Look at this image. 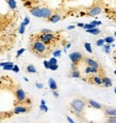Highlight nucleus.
<instances>
[{"mask_svg": "<svg viewBox=\"0 0 116 123\" xmlns=\"http://www.w3.org/2000/svg\"><path fill=\"white\" fill-rule=\"evenodd\" d=\"M30 50L32 51L34 54H36L37 56H46L49 48H48V45H46V43H44L43 42H41L40 39H36L35 42L31 43Z\"/></svg>", "mask_w": 116, "mask_h": 123, "instance_id": "nucleus-1", "label": "nucleus"}, {"mask_svg": "<svg viewBox=\"0 0 116 123\" xmlns=\"http://www.w3.org/2000/svg\"><path fill=\"white\" fill-rule=\"evenodd\" d=\"M85 107H86V102L82 99H74L70 102V109L73 111L83 112Z\"/></svg>", "mask_w": 116, "mask_h": 123, "instance_id": "nucleus-2", "label": "nucleus"}, {"mask_svg": "<svg viewBox=\"0 0 116 123\" xmlns=\"http://www.w3.org/2000/svg\"><path fill=\"white\" fill-rule=\"evenodd\" d=\"M37 39H40L41 42H43L44 43H46V45L49 46L51 43L53 42V40L56 39V37L55 36V34H53L52 32H51V33H47V34H42V33H41V34L38 35Z\"/></svg>", "mask_w": 116, "mask_h": 123, "instance_id": "nucleus-3", "label": "nucleus"}, {"mask_svg": "<svg viewBox=\"0 0 116 123\" xmlns=\"http://www.w3.org/2000/svg\"><path fill=\"white\" fill-rule=\"evenodd\" d=\"M69 60L71 61V63L79 66L80 63L84 60V56L81 52H79V51H75V52H71L70 54H69Z\"/></svg>", "mask_w": 116, "mask_h": 123, "instance_id": "nucleus-4", "label": "nucleus"}, {"mask_svg": "<svg viewBox=\"0 0 116 123\" xmlns=\"http://www.w3.org/2000/svg\"><path fill=\"white\" fill-rule=\"evenodd\" d=\"M15 97H16V100L18 101V103H24L27 100V94L21 88H17V90L15 91Z\"/></svg>", "mask_w": 116, "mask_h": 123, "instance_id": "nucleus-5", "label": "nucleus"}, {"mask_svg": "<svg viewBox=\"0 0 116 123\" xmlns=\"http://www.w3.org/2000/svg\"><path fill=\"white\" fill-rule=\"evenodd\" d=\"M101 12H102V9H101V7H100L99 6H93L92 9H89V11H87L86 15H87V16L94 17V16H97V15H99Z\"/></svg>", "mask_w": 116, "mask_h": 123, "instance_id": "nucleus-6", "label": "nucleus"}, {"mask_svg": "<svg viewBox=\"0 0 116 123\" xmlns=\"http://www.w3.org/2000/svg\"><path fill=\"white\" fill-rule=\"evenodd\" d=\"M30 111V107H27L26 105H19V106H15L13 109V112L15 115L17 114H26Z\"/></svg>", "mask_w": 116, "mask_h": 123, "instance_id": "nucleus-7", "label": "nucleus"}, {"mask_svg": "<svg viewBox=\"0 0 116 123\" xmlns=\"http://www.w3.org/2000/svg\"><path fill=\"white\" fill-rule=\"evenodd\" d=\"M30 13L36 18H43V13H42V7L40 6H34L30 9Z\"/></svg>", "mask_w": 116, "mask_h": 123, "instance_id": "nucleus-8", "label": "nucleus"}, {"mask_svg": "<svg viewBox=\"0 0 116 123\" xmlns=\"http://www.w3.org/2000/svg\"><path fill=\"white\" fill-rule=\"evenodd\" d=\"M84 63L86 64V65H89V66H92V67H95V68H98V69H101V67H100V65H99V63H98L97 61H95V60H93V58L91 57H84Z\"/></svg>", "mask_w": 116, "mask_h": 123, "instance_id": "nucleus-9", "label": "nucleus"}, {"mask_svg": "<svg viewBox=\"0 0 116 123\" xmlns=\"http://www.w3.org/2000/svg\"><path fill=\"white\" fill-rule=\"evenodd\" d=\"M99 72H103V71H102L101 69L92 67V66H89V65H87L85 67V69H84V73L85 74H97Z\"/></svg>", "mask_w": 116, "mask_h": 123, "instance_id": "nucleus-10", "label": "nucleus"}, {"mask_svg": "<svg viewBox=\"0 0 116 123\" xmlns=\"http://www.w3.org/2000/svg\"><path fill=\"white\" fill-rule=\"evenodd\" d=\"M42 13H43V18L44 19H47V20L50 18V17L52 16V14H53L52 10L49 9V7H47V6L42 7Z\"/></svg>", "mask_w": 116, "mask_h": 123, "instance_id": "nucleus-11", "label": "nucleus"}, {"mask_svg": "<svg viewBox=\"0 0 116 123\" xmlns=\"http://www.w3.org/2000/svg\"><path fill=\"white\" fill-rule=\"evenodd\" d=\"M87 104L89 105V107H93L95 109H103V105L98 103V102L94 101V100H87Z\"/></svg>", "mask_w": 116, "mask_h": 123, "instance_id": "nucleus-12", "label": "nucleus"}, {"mask_svg": "<svg viewBox=\"0 0 116 123\" xmlns=\"http://www.w3.org/2000/svg\"><path fill=\"white\" fill-rule=\"evenodd\" d=\"M103 112L107 117L109 116H113L116 117V108H113V107H103Z\"/></svg>", "mask_w": 116, "mask_h": 123, "instance_id": "nucleus-13", "label": "nucleus"}, {"mask_svg": "<svg viewBox=\"0 0 116 123\" xmlns=\"http://www.w3.org/2000/svg\"><path fill=\"white\" fill-rule=\"evenodd\" d=\"M89 82L95 85H102V76L100 75H93L91 79H89Z\"/></svg>", "mask_w": 116, "mask_h": 123, "instance_id": "nucleus-14", "label": "nucleus"}, {"mask_svg": "<svg viewBox=\"0 0 116 123\" xmlns=\"http://www.w3.org/2000/svg\"><path fill=\"white\" fill-rule=\"evenodd\" d=\"M61 19H62V15H60L59 13H53L52 16H51L50 18L48 19V21L51 22V24H55V22L60 21Z\"/></svg>", "mask_w": 116, "mask_h": 123, "instance_id": "nucleus-15", "label": "nucleus"}, {"mask_svg": "<svg viewBox=\"0 0 116 123\" xmlns=\"http://www.w3.org/2000/svg\"><path fill=\"white\" fill-rule=\"evenodd\" d=\"M48 85H49V88L51 89V91L56 90V89H58V84H56V82L55 81V79H52V78H49Z\"/></svg>", "mask_w": 116, "mask_h": 123, "instance_id": "nucleus-16", "label": "nucleus"}, {"mask_svg": "<svg viewBox=\"0 0 116 123\" xmlns=\"http://www.w3.org/2000/svg\"><path fill=\"white\" fill-rule=\"evenodd\" d=\"M113 84L112 80H111L110 78H108V76H102V85H103L104 87H111Z\"/></svg>", "mask_w": 116, "mask_h": 123, "instance_id": "nucleus-17", "label": "nucleus"}, {"mask_svg": "<svg viewBox=\"0 0 116 123\" xmlns=\"http://www.w3.org/2000/svg\"><path fill=\"white\" fill-rule=\"evenodd\" d=\"M69 78H74V79H80L81 78V73H80V71L78 69H76V70H70V73L68 74Z\"/></svg>", "mask_w": 116, "mask_h": 123, "instance_id": "nucleus-18", "label": "nucleus"}, {"mask_svg": "<svg viewBox=\"0 0 116 123\" xmlns=\"http://www.w3.org/2000/svg\"><path fill=\"white\" fill-rule=\"evenodd\" d=\"M26 72H28V73H36L37 72V69L35 68L34 65L30 64V65H28L27 67H26Z\"/></svg>", "mask_w": 116, "mask_h": 123, "instance_id": "nucleus-19", "label": "nucleus"}, {"mask_svg": "<svg viewBox=\"0 0 116 123\" xmlns=\"http://www.w3.org/2000/svg\"><path fill=\"white\" fill-rule=\"evenodd\" d=\"M85 32L89 33V34H93V35H98L101 33V30L98 29L96 27V28H93V29H87V30H85Z\"/></svg>", "mask_w": 116, "mask_h": 123, "instance_id": "nucleus-20", "label": "nucleus"}, {"mask_svg": "<svg viewBox=\"0 0 116 123\" xmlns=\"http://www.w3.org/2000/svg\"><path fill=\"white\" fill-rule=\"evenodd\" d=\"M7 3H9V6L11 10L16 9V1L15 0H7Z\"/></svg>", "mask_w": 116, "mask_h": 123, "instance_id": "nucleus-21", "label": "nucleus"}, {"mask_svg": "<svg viewBox=\"0 0 116 123\" xmlns=\"http://www.w3.org/2000/svg\"><path fill=\"white\" fill-rule=\"evenodd\" d=\"M14 65H15L14 63H12V62H10V63L7 64V65H6V66H4V67H2V68H3V70H12L13 67H14Z\"/></svg>", "mask_w": 116, "mask_h": 123, "instance_id": "nucleus-22", "label": "nucleus"}, {"mask_svg": "<svg viewBox=\"0 0 116 123\" xmlns=\"http://www.w3.org/2000/svg\"><path fill=\"white\" fill-rule=\"evenodd\" d=\"M114 40H115V38L113 37V36H107L104 38V42H105V43H114Z\"/></svg>", "mask_w": 116, "mask_h": 123, "instance_id": "nucleus-23", "label": "nucleus"}, {"mask_svg": "<svg viewBox=\"0 0 116 123\" xmlns=\"http://www.w3.org/2000/svg\"><path fill=\"white\" fill-rule=\"evenodd\" d=\"M110 49H111V45L110 43H107V45H104L102 46V50H103V52L105 53H110Z\"/></svg>", "mask_w": 116, "mask_h": 123, "instance_id": "nucleus-24", "label": "nucleus"}, {"mask_svg": "<svg viewBox=\"0 0 116 123\" xmlns=\"http://www.w3.org/2000/svg\"><path fill=\"white\" fill-rule=\"evenodd\" d=\"M84 48H85V50H86L89 53H93V50H92L91 43H84Z\"/></svg>", "mask_w": 116, "mask_h": 123, "instance_id": "nucleus-25", "label": "nucleus"}, {"mask_svg": "<svg viewBox=\"0 0 116 123\" xmlns=\"http://www.w3.org/2000/svg\"><path fill=\"white\" fill-rule=\"evenodd\" d=\"M107 121L109 123H116V117H113V116H109L107 118Z\"/></svg>", "mask_w": 116, "mask_h": 123, "instance_id": "nucleus-26", "label": "nucleus"}, {"mask_svg": "<svg viewBox=\"0 0 116 123\" xmlns=\"http://www.w3.org/2000/svg\"><path fill=\"white\" fill-rule=\"evenodd\" d=\"M105 43V42H104V38H101V39H98L97 42H96V45L98 46V47H102Z\"/></svg>", "mask_w": 116, "mask_h": 123, "instance_id": "nucleus-27", "label": "nucleus"}, {"mask_svg": "<svg viewBox=\"0 0 116 123\" xmlns=\"http://www.w3.org/2000/svg\"><path fill=\"white\" fill-rule=\"evenodd\" d=\"M62 54V50H55L52 52V56H55V57H59V56H61Z\"/></svg>", "mask_w": 116, "mask_h": 123, "instance_id": "nucleus-28", "label": "nucleus"}, {"mask_svg": "<svg viewBox=\"0 0 116 123\" xmlns=\"http://www.w3.org/2000/svg\"><path fill=\"white\" fill-rule=\"evenodd\" d=\"M25 28H26V25L24 24V22H21V24H20V27H19V33L20 34H24L25 33Z\"/></svg>", "mask_w": 116, "mask_h": 123, "instance_id": "nucleus-29", "label": "nucleus"}, {"mask_svg": "<svg viewBox=\"0 0 116 123\" xmlns=\"http://www.w3.org/2000/svg\"><path fill=\"white\" fill-rule=\"evenodd\" d=\"M49 63H50V65H53V64H58V60H56V57L52 56V57L49 60Z\"/></svg>", "mask_w": 116, "mask_h": 123, "instance_id": "nucleus-30", "label": "nucleus"}, {"mask_svg": "<svg viewBox=\"0 0 116 123\" xmlns=\"http://www.w3.org/2000/svg\"><path fill=\"white\" fill-rule=\"evenodd\" d=\"M50 70H52V71H55V70H58L59 69V66H58V64H53V65H50Z\"/></svg>", "mask_w": 116, "mask_h": 123, "instance_id": "nucleus-31", "label": "nucleus"}, {"mask_svg": "<svg viewBox=\"0 0 116 123\" xmlns=\"http://www.w3.org/2000/svg\"><path fill=\"white\" fill-rule=\"evenodd\" d=\"M40 109H41V111H45V112H47V111H48V107L46 106V104H45V105H44V104H41Z\"/></svg>", "mask_w": 116, "mask_h": 123, "instance_id": "nucleus-32", "label": "nucleus"}, {"mask_svg": "<svg viewBox=\"0 0 116 123\" xmlns=\"http://www.w3.org/2000/svg\"><path fill=\"white\" fill-rule=\"evenodd\" d=\"M25 51H26V49H19L18 51H17V54H16V57L18 58L20 55L22 54V53H25Z\"/></svg>", "mask_w": 116, "mask_h": 123, "instance_id": "nucleus-33", "label": "nucleus"}, {"mask_svg": "<svg viewBox=\"0 0 116 123\" xmlns=\"http://www.w3.org/2000/svg\"><path fill=\"white\" fill-rule=\"evenodd\" d=\"M44 67L46 69L50 68V63H49V61H44Z\"/></svg>", "mask_w": 116, "mask_h": 123, "instance_id": "nucleus-34", "label": "nucleus"}, {"mask_svg": "<svg viewBox=\"0 0 116 123\" xmlns=\"http://www.w3.org/2000/svg\"><path fill=\"white\" fill-rule=\"evenodd\" d=\"M52 31L51 30H49V29H43V30H41V33L42 34H47V33H51Z\"/></svg>", "mask_w": 116, "mask_h": 123, "instance_id": "nucleus-35", "label": "nucleus"}, {"mask_svg": "<svg viewBox=\"0 0 116 123\" xmlns=\"http://www.w3.org/2000/svg\"><path fill=\"white\" fill-rule=\"evenodd\" d=\"M24 24H25L26 25H28L30 24V18H29L28 16H26L25 18H24Z\"/></svg>", "mask_w": 116, "mask_h": 123, "instance_id": "nucleus-36", "label": "nucleus"}, {"mask_svg": "<svg viewBox=\"0 0 116 123\" xmlns=\"http://www.w3.org/2000/svg\"><path fill=\"white\" fill-rule=\"evenodd\" d=\"M12 71H14V72H19V67L17 65H14V67H13Z\"/></svg>", "mask_w": 116, "mask_h": 123, "instance_id": "nucleus-37", "label": "nucleus"}, {"mask_svg": "<svg viewBox=\"0 0 116 123\" xmlns=\"http://www.w3.org/2000/svg\"><path fill=\"white\" fill-rule=\"evenodd\" d=\"M76 69H78V65H76V64H71L70 66V70H76Z\"/></svg>", "mask_w": 116, "mask_h": 123, "instance_id": "nucleus-38", "label": "nucleus"}, {"mask_svg": "<svg viewBox=\"0 0 116 123\" xmlns=\"http://www.w3.org/2000/svg\"><path fill=\"white\" fill-rule=\"evenodd\" d=\"M31 1H29V0H28V1H25V6H27V7H30L31 9Z\"/></svg>", "mask_w": 116, "mask_h": 123, "instance_id": "nucleus-39", "label": "nucleus"}, {"mask_svg": "<svg viewBox=\"0 0 116 123\" xmlns=\"http://www.w3.org/2000/svg\"><path fill=\"white\" fill-rule=\"evenodd\" d=\"M52 94L55 97V98H59V96H60V94H59V92L56 90H52Z\"/></svg>", "mask_w": 116, "mask_h": 123, "instance_id": "nucleus-40", "label": "nucleus"}, {"mask_svg": "<svg viewBox=\"0 0 116 123\" xmlns=\"http://www.w3.org/2000/svg\"><path fill=\"white\" fill-rule=\"evenodd\" d=\"M92 22H93V24H94L95 25H96V27H97V25H100L102 24L101 21H97V20H94V21H92Z\"/></svg>", "mask_w": 116, "mask_h": 123, "instance_id": "nucleus-41", "label": "nucleus"}, {"mask_svg": "<svg viewBox=\"0 0 116 123\" xmlns=\"http://www.w3.org/2000/svg\"><path fill=\"white\" fill-rule=\"evenodd\" d=\"M35 86H36L37 88H40V89L44 88V85H43V84H41V83H36V84H35Z\"/></svg>", "mask_w": 116, "mask_h": 123, "instance_id": "nucleus-42", "label": "nucleus"}, {"mask_svg": "<svg viewBox=\"0 0 116 123\" xmlns=\"http://www.w3.org/2000/svg\"><path fill=\"white\" fill-rule=\"evenodd\" d=\"M10 62H3V63H0V67H4L6 65H7Z\"/></svg>", "mask_w": 116, "mask_h": 123, "instance_id": "nucleus-43", "label": "nucleus"}, {"mask_svg": "<svg viewBox=\"0 0 116 123\" xmlns=\"http://www.w3.org/2000/svg\"><path fill=\"white\" fill-rule=\"evenodd\" d=\"M66 119H67V121H68V122H71V123H74V122H75V120H74V119H71L70 117H67Z\"/></svg>", "mask_w": 116, "mask_h": 123, "instance_id": "nucleus-44", "label": "nucleus"}, {"mask_svg": "<svg viewBox=\"0 0 116 123\" xmlns=\"http://www.w3.org/2000/svg\"><path fill=\"white\" fill-rule=\"evenodd\" d=\"M77 27H80V28H83V27H84V24H81V22H79V24H77Z\"/></svg>", "mask_w": 116, "mask_h": 123, "instance_id": "nucleus-45", "label": "nucleus"}, {"mask_svg": "<svg viewBox=\"0 0 116 123\" xmlns=\"http://www.w3.org/2000/svg\"><path fill=\"white\" fill-rule=\"evenodd\" d=\"M67 29L68 30H73V29H75V25H68Z\"/></svg>", "mask_w": 116, "mask_h": 123, "instance_id": "nucleus-46", "label": "nucleus"}, {"mask_svg": "<svg viewBox=\"0 0 116 123\" xmlns=\"http://www.w3.org/2000/svg\"><path fill=\"white\" fill-rule=\"evenodd\" d=\"M70 46H71V43H67V45H66L65 49H68V48H70Z\"/></svg>", "mask_w": 116, "mask_h": 123, "instance_id": "nucleus-47", "label": "nucleus"}, {"mask_svg": "<svg viewBox=\"0 0 116 123\" xmlns=\"http://www.w3.org/2000/svg\"><path fill=\"white\" fill-rule=\"evenodd\" d=\"M41 104H44V105H45V104H46L45 100H42V101H41Z\"/></svg>", "mask_w": 116, "mask_h": 123, "instance_id": "nucleus-48", "label": "nucleus"}, {"mask_svg": "<svg viewBox=\"0 0 116 123\" xmlns=\"http://www.w3.org/2000/svg\"><path fill=\"white\" fill-rule=\"evenodd\" d=\"M24 80H25L26 82H28V81H29V80H28V78H26V76H25V78H24Z\"/></svg>", "mask_w": 116, "mask_h": 123, "instance_id": "nucleus-49", "label": "nucleus"}, {"mask_svg": "<svg viewBox=\"0 0 116 123\" xmlns=\"http://www.w3.org/2000/svg\"><path fill=\"white\" fill-rule=\"evenodd\" d=\"M114 91H115V93H116V87H115V89H114Z\"/></svg>", "mask_w": 116, "mask_h": 123, "instance_id": "nucleus-50", "label": "nucleus"}, {"mask_svg": "<svg viewBox=\"0 0 116 123\" xmlns=\"http://www.w3.org/2000/svg\"><path fill=\"white\" fill-rule=\"evenodd\" d=\"M114 36H116V32H115V33H114Z\"/></svg>", "mask_w": 116, "mask_h": 123, "instance_id": "nucleus-51", "label": "nucleus"}, {"mask_svg": "<svg viewBox=\"0 0 116 123\" xmlns=\"http://www.w3.org/2000/svg\"><path fill=\"white\" fill-rule=\"evenodd\" d=\"M114 73H115V75H116V70H115V71H114Z\"/></svg>", "mask_w": 116, "mask_h": 123, "instance_id": "nucleus-52", "label": "nucleus"}]
</instances>
